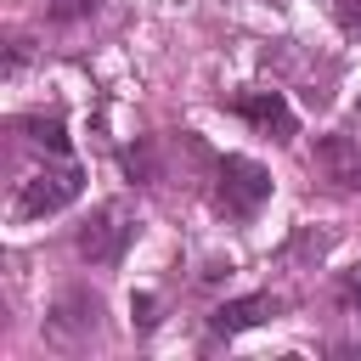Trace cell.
Wrapping results in <instances>:
<instances>
[{"label": "cell", "instance_id": "1", "mask_svg": "<svg viewBox=\"0 0 361 361\" xmlns=\"http://www.w3.org/2000/svg\"><path fill=\"white\" fill-rule=\"evenodd\" d=\"M79 192H85V169H79L73 158H51V164H39L34 175L17 180V192H11V220H17V226H34V220H45V214H62Z\"/></svg>", "mask_w": 361, "mask_h": 361}, {"label": "cell", "instance_id": "2", "mask_svg": "<svg viewBox=\"0 0 361 361\" xmlns=\"http://www.w3.org/2000/svg\"><path fill=\"white\" fill-rule=\"evenodd\" d=\"M271 197V169L243 158V152H226L214 158V209L226 220H254Z\"/></svg>", "mask_w": 361, "mask_h": 361}, {"label": "cell", "instance_id": "3", "mask_svg": "<svg viewBox=\"0 0 361 361\" xmlns=\"http://www.w3.org/2000/svg\"><path fill=\"white\" fill-rule=\"evenodd\" d=\"M45 344L51 350H62V355H73V350H85L96 333H102V293H90V288H62L56 293V305L45 310Z\"/></svg>", "mask_w": 361, "mask_h": 361}, {"label": "cell", "instance_id": "4", "mask_svg": "<svg viewBox=\"0 0 361 361\" xmlns=\"http://www.w3.org/2000/svg\"><path fill=\"white\" fill-rule=\"evenodd\" d=\"M135 243V220H130V209L124 203H96L90 209V220L73 231V248H79V259L85 265H96V271H113L118 259H124V248Z\"/></svg>", "mask_w": 361, "mask_h": 361}, {"label": "cell", "instance_id": "5", "mask_svg": "<svg viewBox=\"0 0 361 361\" xmlns=\"http://www.w3.org/2000/svg\"><path fill=\"white\" fill-rule=\"evenodd\" d=\"M226 107H231L243 124H254L259 135H271V141H293V135H299V118H293V107H288L282 90H237Z\"/></svg>", "mask_w": 361, "mask_h": 361}, {"label": "cell", "instance_id": "6", "mask_svg": "<svg viewBox=\"0 0 361 361\" xmlns=\"http://www.w3.org/2000/svg\"><path fill=\"white\" fill-rule=\"evenodd\" d=\"M276 310H282V299H276V293H243V299H226V305H214V310H209V338H237V333H248V327L271 322Z\"/></svg>", "mask_w": 361, "mask_h": 361}, {"label": "cell", "instance_id": "7", "mask_svg": "<svg viewBox=\"0 0 361 361\" xmlns=\"http://www.w3.org/2000/svg\"><path fill=\"white\" fill-rule=\"evenodd\" d=\"M316 169L338 192H361V141L355 135H316Z\"/></svg>", "mask_w": 361, "mask_h": 361}, {"label": "cell", "instance_id": "8", "mask_svg": "<svg viewBox=\"0 0 361 361\" xmlns=\"http://www.w3.org/2000/svg\"><path fill=\"white\" fill-rule=\"evenodd\" d=\"M17 130H28V141H34V147H45V152L68 158V124H62V113H23V118H17Z\"/></svg>", "mask_w": 361, "mask_h": 361}, {"label": "cell", "instance_id": "9", "mask_svg": "<svg viewBox=\"0 0 361 361\" xmlns=\"http://www.w3.org/2000/svg\"><path fill=\"white\" fill-rule=\"evenodd\" d=\"M124 169H130V180H141V186H158V164H152V141H141V147H130V152H124Z\"/></svg>", "mask_w": 361, "mask_h": 361}, {"label": "cell", "instance_id": "10", "mask_svg": "<svg viewBox=\"0 0 361 361\" xmlns=\"http://www.w3.org/2000/svg\"><path fill=\"white\" fill-rule=\"evenodd\" d=\"M333 305L338 310H361V265H350V271L333 276Z\"/></svg>", "mask_w": 361, "mask_h": 361}, {"label": "cell", "instance_id": "11", "mask_svg": "<svg viewBox=\"0 0 361 361\" xmlns=\"http://www.w3.org/2000/svg\"><path fill=\"white\" fill-rule=\"evenodd\" d=\"M102 0H45V17L51 23H79V17H96Z\"/></svg>", "mask_w": 361, "mask_h": 361}, {"label": "cell", "instance_id": "12", "mask_svg": "<svg viewBox=\"0 0 361 361\" xmlns=\"http://www.w3.org/2000/svg\"><path fill=\"white\" fill-rule=\"evenodd\" d=\"M338 28L350 39H361V0H338Z\"/></svg>", "mask_w": 361, "mask_h": 361}, {"label": "cell", "instance_id": "13", "mask_svg": "<svg viewBox=\"0 0 361 361\" xmlns=\"http://www.w3.org/2000/svg\"><path fill=\"white\" fill-rule=\"evenodd\" d=\"M355 113H361V102H355Z\"/></svg>", "mask_w": 361, "mask_h": 361}]
</instances>
